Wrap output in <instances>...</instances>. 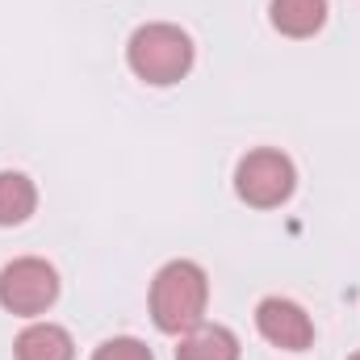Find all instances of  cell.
<instances>
[{
	"mask_svg": "<svg viewBox=\"0 0 360 360\" xmlns=\"http://www.w3.org/2000/svg\"><path fill=\"white\" fill-rule=\"evenodd\" d=\"M205 302H210V281H205V269L193 260H172L151 281V319L168 335H184L201 327Z\"/></svg>",
	"mask_w": 360,
	"mask_h": 360,
	"instance_id": "6da1fadb",
	"label": "cell"
},
{
	"mask_svg": "<svg viewBox=\"0 0 360 360\" xmlns=\"http://www.w3.org/2000/svg\"><path fill=\"white\" fill-rule=\"evenodd\" d=\"M126 59H130V72L139 80L164 89V84H176V80L188 76V68H193V38L180 25L151 21V25H139L130 34Z\"/></svg>",
	"mask_w": 360,
	"mask_h": 360,
	"instance_id": "7a4b0ae2",
	"label": "cell"
},
{
	"mask_svg": "<svg viewBox=\"0 0 360 360\" xmlns=\"http://www.w3.org/2000/svg\"><path fill=\"white\" fill-rule=\"evenodd\" d=\"M293 184H297V172H293L289 155H281V151H272V147H260V151L243 155L239 168H235V188H239V197H243L248 205H256V210H272V205L289 201Z\"/></svg>",
	"mask_w": 360,
	"mask_h": 360,
	"instance_id": "3957f363",
	"label": "cell"
},
{
	"mask_svg": "<svg viewBox=\"0 0 360 360\" xmlns=\"http://www.w3.org/2000/svg\"><path fill=\"white\" fill-rule=\"evenodd\" d=\"M59 297V276L46 260L21 256L0 269V306L13 314H42Z\"/></svg>",
	"mask_w": 360,
	"mask_h": 360,
	"instance_id": "277c9868",
	"label": "cell"
},
{
	"mask_svg": "<svg viewBox=\"0 0 360 360\" xmlns=\"http://www.w3.org/2000/svg\"><path fill=\"white\" fill-rule=\"evenodd\" d=\"M256 327H260V335H264L269 344L285 348V352H302V348L314 344V323H310V314H306L297 302H289V297H264V302L256 306Z\"/></svg>",
	"mask_w": 360,
	"mask_h": 360,
	"instance_id": "5b68a950",
	"label": "cell"
},
{
	"mask_svg": "<svg viewBox=\"0 0 360 360\" xmlns=\"http://www.w3.org/2000/svg\"><path fill=\"white\" fill-rule=\"evenodd\" d=\"M13 352H17V360H72L76 356V344H72V335H68L63 327H55V323H30V327L17 335Z\"/></svg>",
	"mask_w": 360,
	"mask_h": 360,
	"instance_id": "8992f818",
	"label": "cell"
},
{
	"mask_svg": "<svg viewBox=\"0 0 360 360\" xmlns=\"http://www.w3.org/2000/svg\"><path fill=\"white\" fill-rule=\"evenodd\" d=\"M176 360H239V340H235V331H226L218 323L214 327L201 323L180 335Z\"/></svg>",
	"mask_w": 360,
	"mask_h": 360,
	"instance_id": "52a82bcc",
	"label": "cell"
},
{
	"mask_svg": "<svg viewBox=\"0 0 360 360\" xmlns=\"http://www.w3.org/2000/svg\"><path fill=\"white\" fill-rule=\"evenodd\" d=\"M269 17L285 38H310L327 21V0H272Z\"/></svg>",
	"mask_w": 360,
	"mask_h": 360,
	"instance_id": "ba28073f",
	"label": "cell"
},
{
	"mask_svg": "<svg viewBox=\"0 0 360 360\" xmlns=\"http://www.w3.org/2000/svg\"><path fill=\"white\" fill-rule=\"evenodd\" d=\"M38 205V188L34 180L21 172H0V226H17L34 214Z\"/></svg>",
	"mask_w": 360,
	"mask_h": 360,
	"instance_id": "9c48e42d",
	"label": "cell"
},
{
	"mask_svg": "<svg viewBox=\"0 0 360 360\" xmlns=\"http://www.w3.org/2000/svg\"><path fill=\"white\" fill-rule=\"evenodd\" d=\"M92 360H155L151 356V348L143 344V340H134V335H117V340H105Z\"/></svg>",
	"mask_w": 360,
	"mask_h": 360,
	"instance_id": "30bf717a",
	"label": "cell"
},
{
	"mask_svg": "<svg viewBox=\"0 0 360 360\" xmlns=\"http://www.w3.org/2000/svg\"><path fill=\"white\" fill-rule=\"evenodd\" d=\"M352 360H360V352H356V356H352Z\"/></svg>",
	"mask_w": 360,
	"mask_h": 360,
	"instance_id": "8fae6325",
	"label": "cell"
}]
</instances>
